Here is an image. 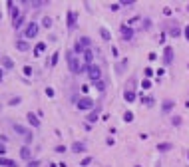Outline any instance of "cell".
Returning <instances> with one entry per match:
<instances>
[{
  "label": "cell",
  "mask_w": 189,
  "mask_h": 167,
  "mask_svg": "<svg viewBox=\"0 0 189 167\" xmlns=\"http://www.w3.org/2000/svg\"><path fill=\"white\" fill-rule=\"evenodd\" d=\"M141 101H145L147 106H153V104H155V100H153V98H145V100H141Z\"/></svg>",
  "instance_id": "cell-36"
},
{
  "label": "cell",
  "mask_w": 189,
  "mask_h": 167,
  "mask_svg": "<svg viewBox=\"0 0 189 167\" xmlns=\"http://www.w3.org/2000/svg\"><path fill=\"white\" fill-rule=\"evenodd\" d=\"M46 50V42H38V46H36V50H34V52L36 54H42Z\"/></svg>",
  "instance_id": "cell-27"
},
{
  "label": "cell",
  "mask_w": 189,
  "mask_h": 167,
  "mask_svg": "<svg viewBox=\"0 0 189 167\" xmlns=\"http://www.w3.org/2000/svg\"><path fill=\"white\" fill-rule=\"evenodd\" d=\"M144 74H145V80H147V78H151V76H153V70H151V68H145Z\"/></svg>",
  "instance_id": "cell-34"
},
{
  "label": "cell",
  "mask_w": 189,
  "mask_h": 167,
  "mask_svg": "<svg viewBox=\"0 0 189 167\" xmlns=\"http://www.w3.org/2000/svg\"><path fill=\"white\" fill-rule=\"evenodd\" d=\"M84 60L88 66H92V60H94V54H92V50H86L84 52Z\"/></svg>",
  "instance_id": "cell-21"
},
{
  "label": "cell",
  "mask_w": 189,
  "mask_h": 167,
  "mask_svg": "<svg viewBox=\"0 0 189 167\" xmlns=\"http://www.w3.org/2000/svg\"><path fill=\"white\" fill-rule=\"evenodd\" d=\"M144 28H145V30H149V28H151V20H144Z\"/></svg>",
  "instance_id": "cell-39"
},
{
  "label": "cell",
  "mask_w": 189,
  "mask_h": 167,
  "mask_svg": "<svg viewBox=\"0 0 189 167\" xmlns=\"http://www.w3.org/2000/svg\"><path fill=\"white\" fill-rule=\"evenodd\" d=\"M124 120H125V121H133V114H131V112H125V114H124Z\"/></svg>",
  "instance_id": "cell-33"
},
{
  "label": "cell",
  "mask_w": 189,
  "mask_h": 167,
  "mask_svg": "<svg viewBox=\"0 0 189 167\" xmlns=\"http://www.w3.org/2000/svg\"><path fill=\"white\" fill-rule=\"evenodd\" d=\"M4 153H6V147H4L2 143H0V155H4Z\"/></svg>",
  "instance_id": "cell-44"
},
{
  "label": "cell",
  "mask_w": 189,
  "mask_h": 167,
  "mask_svg": "<svg viewBox=\"0 0 189 167\" xmlns=\"http://www.w3.org/2000/svg\"><path fill=\"white\" fill-rule=\"evenodd\" d=\"M42 26L44 28H52V18H50V16H44V18H42Z\"/></svg>",
  "instance_id": "cell-25"
},
{
  "label": "cell",
  "mask_w": 189,
  "mask_h": 167,
  "mask_svg": "<svg viewBox=\"0 0 189 167\" xmlns=\"http://www.w3.org/2000/svg\"><path fill=\"white\" fill-rule=\"evenodd\" d=\"M66 58H68V66H70V72L72 74H82V64H80V60L76 58V54L74 52H68L66 54Z\"/></svg>",
  "instance_id": "cell-1"
},
{
  "label": "cell",
  "mask_w": 189,
  "mask_h": 167,
  "mask_svg": "<svg viewBox=\"0 0 189 167\" xmlns=\"http://www.w3.org/2000/svg\"><path fill=\"white\" fill-rule=\"evenodd\" d=\"M58 60H60V52H54V56H52V60H50V64H52V66H56V64H58Z\"/></svg>",
  "instance_id": "cell-30"
},
{
  "label": "cell",
  "mask_w": 189,
  "mask_h": 167,
  "mask_svg": "<svg viewBox=\"0 0 189 167\" xmlns=\"http://www.w3.org/2000/svg\"><path fill=\"white\" fill-rule=\"evenodd\" d=\"M173 56H175V54H173V48L165 46V50H163V64H165V66H169L171 62H173Z\"/></svg>",
  "instance_id": "cell-6"
},
{
  "label": "cell",
  "mask_w": 189,
  "mask_h": 167,
  "mask_svg": "<svg viewBox=\"0 0 189 167\" xmlns=\"http://www.w3.org/2000/svg\"><path fill=\"white\" fill-rule=\"evenodd\" d=\"M125 68H127V60H122V62H119V64L116 66V72H119V74H122V72L125 70Z\"/></svg>",
  "instance_id": "cell-24"
},
{
  "label": "cell",
  "mask_w": 189,
  "mask_h": 167,
  "mask_svg": "<svg viewBox=\"0 0 189 167\" xmlns=\"http://www.w3.org/2000/svg\"><path fill=\"white\" fill-rule=\"evenodd\" d=\"M119 6H122V4H110V8L114 10V12H116V10H119Z\"/></svg>",
  "instance_id": "cell-43"
},
{
  "label": "cell",
  "mask_w": 189,
  "mask_h": 167,
  "mask_svg": "<svg viewBox=\"0 0 189 167\" xmlns=\"http://www.w3.org/2000/svg\"><path fill=\"white\" fill-rule=\"evenodd\" d=\"M0 165H4V167H18V165H16V161L6 159V157H0Z\"/></svg>",
  "instance_id": "cell-17"
},
{
  "label": "cell",
  "mask_w": 189,
  "mask_h": 167,
  "mask_svg": "<svg viewBox=\"0 0 189 167\" xmlns=\"http://www.w3.org/2000/svg\"><path fill=\"white\" fill-rule=\"evenodd\" d=\"M124 98H125V101H136V92H130V90H125L124 92Z\"/></svg>",
  "instance_id": "cell-20"
},
{
  "label": "cell",
  "mask_w": 189,
  "mask_h": 167,
  "mask_svg": "<svg viewBox=\"0 0 189 167\" xmlns=\"http://www.w3.org/2000/svg\"><path fill=\"white\" fill-rule=\"evenodd\" d=\"M28 121H30L34 127H40V120L36 117V114H32V112H28Z\"/></svg>",
  "instance_id": "cell-15"
},
{
  "label": "cell",
  "mask_w": 189,
  "mask_h": 167,
  "mask_svg": "<svg viewBox=\"0 0 189 167\" xmlns=\"http://www.w3.org/2000/svg\"><path fill=\"white\" fill-rule=\"evenodd\" d=\"M90 163H92V157H84V159H82V165H90Z\"/></svg>",
  "instance_id": "cell-37"
},
{
  "label": "cell",
  "mask_w": 189,
  "mask_h": 167,
  "mask_svg": "<svg viewBox=\"0 0 189 167\" xmlns=\"http://www.w3.org/2000/svg\"><path fill=\"white\" fill-rule=\"evenodd\" d=\"M66 18H68V30L72 32L74 28H76V12L74 10H68V16Z\"/></svg>",
  "instance_id": "cell-8"
},
{
  "label": "cell",
  "mask_w": 189,
  "mask_h": 167,
  "mask_svg": "<svg viewBox=\"0 0 189 167\" xmlns=\"http://www.w3.org/2000/svg\"><path fill=\"white\" fill-rule=\"evenodd\" d=\"M86 120L90 121V123H96V121H98V109H96V112H92V114H88Z\"/></svg>",
  "instance_id": "cell-23"
},
{
  "label": "cell",
  "mask_w": 189,
  "mask_h": 167,
  "mask_svg": "<svg viewBox=\"0 0 189 167\" xmlns=\"http://www.w3.org/2000/svg\"><path fill=\"white\" fill-rule=\"evenodd\" d=\"M100 36H102L105 42L111 40V34H110V30H108V28H100Z\"/></svg>",
  "instance_id": "cell-18"
},
{
  "label": "cell",
  "mask_w": 189,
  "mask_h": 167,
  "mask_svg": "<svg viewBox=\"0 0 189 167\" xmlns=\"http://www.w3.org/2000/svg\"><path fill=\"white\" fill-rule=\"evenodd\" d=\"M175 106L171 100H163V106H161V109H163V114H167V112H171V107Z\"/></svg>",
  "instance_id": "cell-16"
},
{
  "label": "cell",
  "mask_w": 189,
  "mask_h": 167,
  "mask_svg": "<svg viewBox=\"0 0 189 167\" xmlns=\"http://www.w3.org/2000/svg\"><path fill=\"white\" fill-rule=\"evenodd\" d=\"M16 48H18L20 52H26L28 48H30V44H28V42H24V40H18V42H16Z\"/></svg>",
  "instance_id": "cell-19"
},
{
  "label": "cell",
  "mask_w": 189,
  "mask_h": 167,
  "mask_svg": "<svg viewBox=\"0 0 189 167\" xmlns=\"http://www.w3.org/2000/svg\"><path fill=\"white\" fill-rule=\"evenodd\" d=\"M8 8H10V16H12V22H16V20L20 18V10L14 6L12 2H8Z\"/></svg>",
  "instance_id": "cell-11"
},
{
  "label": "cell",
  "mask_w": 189,
  "mask_h": 167,
  "mask_svg": "<svg viewBox=\"0 0 189 167\" xmlns=\"http://www.w3.org/2000/svg\"><path fill=\"white\" fill-rule=\"evenodd\" d=\"M136 84H137V80L133 78V76H131L130 80H127V86H125V90H130V92H133V90H136Z\"/></svg>",
  "instance_id": "cell-22"
},
{
  "label": "cell",
  "mask_w": 189,
  "mask_h": 167,
  "mask_svg": "<svg viewBox=\"0 0 189 167\" xmlns=\"http://www.w3.org/2000/svg\"><path fill=\"white\" fill-rule=\"evenodd\" d=\"M0 62H2V66L8 68V70H12V68H14V62L10 60L8 56H0Z\"/></svg>",
  "instance_id": "cell-13"
},
{
  "label": "cell",
  "mask_w": 189,
  "mask_h": 167,
  "mask_svg": "<svg viewBox=\"0 0 189 167\" xmlns=\"http://www.w3.org/2000/svg\"><path fill=\"white\" fill-rule=\"evenodd\" d=\"M187 10H189V4H187Z\"/></svg>",
  "instance_id": "cell-48"
},
{
  "label": "cell",
  "mask_w": 189,
  "mask_h": 167,
  "mask_svg": "<svg viewBox=\"0 0 189 167\" xmlns=\"http://www.w3.org/2000/svg\"><path fill=\"white\" fill-rule=\"evenodd\" d=\"M72 151H74V153H84V151H86V143H82V141H74V143H72Z\"/></svg>",
  "instance_id": "cell-10"
},
{
  "label": "cell",
  "mask_w": 189,
  "mask_h": 167,
  "mask_svg": "<svg viewBox=\"0 0 189 167\" xmlns=\"http://www.w3.org/2000/svg\"><path fill=\"white\" fill-rule=\"evenodd\" d=\"M20 104V98H12V100H10V106H18Z\"/></svg>",
  "instance_id": "cell-38"
},
{
  "label": "cell",
  "mask_w": 189,
  "mask_h": 167,
  "mask_svg": "<svg viewBox=\"0 0 189 167\" xmlns=\"http://www.w3.org/2000/svg\"><path fill=\"white\" fill-rule=\"evenodd\" d=\"M185 38H187V40H189V26L185 28Z\"/></svg>",
  "instance_id": "cell-45"
},
{
  "label": "cell",
  "mask_w": 189,
  "mask_h": 167,
  "mask_svg": "<svg viewBox=\"0 0 189 167\" xmlns=\"http://www.w3.org/2000/svg\"><path fill=\"white\" fill-rule=\"evenodd\" d=\"M76 106H78V109H92V107H94V100H92V98L82 96V98H78V100H76Z\"/></svg>",
  "instance_id": "cell-4"
},
{
  "label": "cell",
  "mask_w": 189,
  "mask_h": 167,
  "mask_svg": "<svg viewBox=\"0 0 189 167\" xmlns=\"http://www.w3.org/2000/svg\"><path fill=\"white\" fill-rule=\"evenodd\" d=\"M171 149H173V143H167V141L157 143V151H171Z\"/></svg>",
  "instance_id": "cell-14"
},
{
  "label": "cell",
  "mask_w": 189,
  "mask_h": 167,
  "mask_svg": "<svg viewBox=\"0 0 189 167\" xmlns=\"http://www.w3.org/2000/svg\"><path fill=\"white\" fill-rule=\"evenodd\" d=\"M0 80H2V72H0Z\"/></svg>",
  "instance_id": "cell-46"
},
{
  "label": "cell",
  "mask_w": 189,
  "mask_h": 167,
  "mask_svg": "<svg viewBox=\"0 0 189 167\" xmlns=\"http://www.w3.org/2000/svg\"><path fill=\"white\" fill-rule=\"evenodd\" d=\"M171 123H173L175 127H179L181 125V117H179V115H173V117H171Z\"/></svg>",
  "instance_id": "cell-28"
},
{
  "label": "cell",
  "mask_w": 189,
  "mask_h": 167,
  "mask_svg": "<svg viewBox=\"0 0 189 167\" xmlns=\"http://www.w3.org/2000/svg\"><path fill=\"white\" fill-rule=\"evenodd\" d=\"M119 4H122V6H133L136 2H133V0H122Z\"/></svg>",
  "instance_id": "cell-35"
},
{
  "label": "cell",
  "mask_w": 189,
  "mask_h": 167,
  "mask_svg": "<svg viewBox=\"0 0 189 167\" xmlns=\"http://www.w3.org/2000/svg\"><path fill=\"white\" fill-rule=\"evenodd\" d=\"M38 24H36V22H30V24H28L26 28H24V38H36V36H38Z\"/></svg>",
  "instance_id": "cell-5"
},
{
  "label": "cell",
  "mask_w": 189,
  "mask_h": 167,
  "mask_svg": "<svg viewBox=\"0 0 189 167\" xmlns=\"http://www.w3.org/2000/svg\"><path fill=\"white\" fill-rule=\"evenodd\" d=\"M48 2L46 0H36V2H30V6H34V8H42V6H46Z\"/></svg>",
  "instance_id": "cell-26"
},
{
  "label": "cell",
  "mask_w": 189,
  "mask_h": 167,
  "mask_svg": "<svg viewBox=\"0 0 189 167\" xmlns=\"http://www.w3.org/2000/svg\"><path fill=\"white\" fill-rule=\"evenodd\" d=\"M26 167H40V159H32V161H28V165Z\"/></svg>",
  "instance_id": "cell-31"
},
{
  "label": "cell",
  "mask_w": 189,
  "mask_h": 167,
  "mask_svg": "<svg viewBox=\"0 0 189 167\" xmlns=\"http://www.w3.org/2000/svg\"><path fill=\"white\" fill-rule=\"evenodd\" d=\"M56 151H58V153H64L66 147H64V145H56Z\"/></svg>",
  "instance_id": "cell-40"
},
{
  "label": "cell",
  "mask_w": 189,
  "mask_h": 167,
  "mask_svg": "<svg viewBox=\"0 0 189 167\" xmlns=\"http://www.w3.org/2000/svg\"><path fill=\"white\" fill-rule=\"evenodd\" d=\"M187 157H189V153H187Z\"/></svg>",
  "instance_id": "cell-49"
},
{
  "label": "cell",
  "mask_w": 189,
  "mask_h": 167,
  "mask_svg": "<svg viewBox=\"0 0 189 167\" xmlns=\"http://www.w3.org/2000/svg\"><path fill=\"white\" fill-rule=\"evenodd\" d=\"M20 157H22V159H28V161H30V157H32V151H30V147H28V145H24L22 149H20Z\"/></svg>",
  "instance_id": "cell-12"
},
{
  "label": "cell",
  "mask_w": 189,
  "mask_h": 167,
  "mask_svg": "<svg viewBox=\"0 0 189 167\" xmlns=\"http://www.w3.org/2000/svg\"><path fill=\"white\" fill-rule=\"evenodd\" d=\"M88 76H90V80L96 84V82L102 80V70H100L96 64H92V66H88Z\"/></svg>",
  "instance_id": "cell-3"
},
{
  "label": "cell",
  "mask_w": 189,
  "mask_h": 167,
  "mask_svg": "<svg viewBox=\"0 0 189 167\" xmlns=\"http://www.w3.org/2000/svg\"><path fill=\"white\" fill-rule=\"evenodd\" d=\"M167 32H169V36H173V38H179V36H181V28L177 26V22H169Z\"/></svg>",
  "instance_id": "cell-7"
},
{
  "label": "cell",
  "mask_w": 189,
  "mask_h": 167,
  "mask_svg": "<svg viewBox=\"0 0 189 167\" xmlns=\"http://www.w3.org/2000/svg\"><path fill=\"white\" fill-rule=\"evenodd\" d=\"M94 86L98 88L100 92H104V90H105V84H104V82H102V80H100V82H96V84H94Z\"/></svg>",
  "instance_id": "cell-32"
},
{
  "label": "cell",
  "mask_w": 189,
  "mask_h": 167,
  "mask_svg": "<svg viewBox=\"0 0 189 167\" xmlns=\"http://www.w3.org/2000/svg\"><path fill=\"white\" fill-rule=\"evenodd\" d=\"M133 167H141V165H133Z\"/></svg>",
  "instance_id": "cell-47"
},
{
  "label": "cell",
  "mask_w": 189,
  "mask_h": 167,
  "mask_svg": "<svg viewBox=\"0 0 189 167\" xmlns=\"http://www.w3.org/2000/svg\"><path fill=\"white\" fill-rule=\"evenodd\" d=\"M24 74H26V76H30V74H32V68H30V66H24Z\"/></svg>",
  "instance_id": "cell-41"
},
{
  "label": "cell",
  "mask_w": 189,
  "mask_h": 167,
  "mask_svg": "<svg viewBox=\"0 0 189 167\" xmlns=\"http://www.w3.org/2000/svg\"><path fill=\"white\" fill-rule=\"evenodd\" d=\"M14 131H16L18 135H22V137L26 139V143H32V131H30L28 127L20 125V123H14Z\"/></svg>",
  "instance_id": "cell-2"
},
{
  "label": "cell",
  "mask_w": 189,
  "mask_h": 167,
  "mask_svg": "<svg viewBox=\"0 0 189 167\" xmlns=\"http://www.w3.org/2000/svg\"><path fill=\"white\" fill-rule=\"evenodd\" d=\"M22 24H24V16H20V18H18V20H16V22H12V26L16 28V30H18V28L22 26Z\"/></svg>",
  "instance_id": "cell-29"
},
{
  "label": "cell",
  "mask_w": 189,
  "mask_h": 167,
  "mask_svg": "<svg viewBox=\"0 0 189 167\" xmlns=\"http://www.w3.org/2000/svg\"><path fill=\"white\" fill-rule=\"evenodd\" d=\"M119 34H122L124 40H131V38H133V30H131L130 26H122L119 28Z\"/></svg>",
  "instance_id": "cell-9"
},
{
  "label": "cell",
  "mask_w": 189,
  "mask_h": 167,
  "mask_svg": "<svg viewBox=\"0 0 189 167\" xmlns=\"http://www.w3.org/2000/svg\"><path fill=\"white\" fill-rule=\"evenodd\" d=\"M141 86H144V88H145V90H147V88H149V86H151V82H149V80H144V82H141Z\"/></svg>",
  "instance_id": "cell-42"
}]
</instances>
